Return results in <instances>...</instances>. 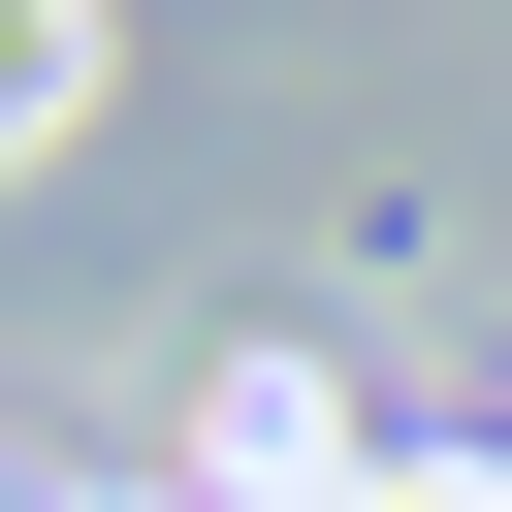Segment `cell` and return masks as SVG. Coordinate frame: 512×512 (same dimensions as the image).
<instances>
[{"mask_svg": "<svg viewBox=\"0 0 512 512\" xmlns=\"http://www.w3.org/2000/svg\"><path fill=\"white\" fill-rule=\"evenodd\" d=\"M32 96H64V0H0V128H32Z\"/></svg>", "mask_w": 512, "mask_h": 512, "instance_id": "obj_1", "label": "cell"}]
</instances>
